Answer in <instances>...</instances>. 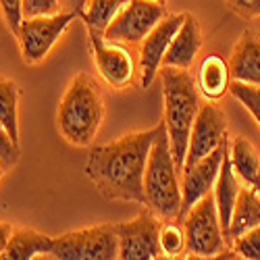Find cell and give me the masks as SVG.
I'll use <instances>...</instances> for the list:
<instances>
[{
  "instance_id": "19",
  "label": "cell",
  "mask_w": 260,
  "mask_h": 260,
  "mask_svg": "<svg viewBox=\"0 0 260 260\" xmlns=\"http://www.w3.org/2000/svg\"><path fill=\"white\" fill-rule=\"evenodd\" d=\"M254 227H260V193L252 185H246L240 189V196H237L233 206L227 244H231V240H235V237H240L242 233Z\"/></svg>"
},
{
  "instance_id": "2",
  "label": "cell",
  "mask_w": 260,
  "mask_h": 260,
  "mask_svg": "<svg viewBox=\"0 0 260 260\" xmlns=\"http://www.w3.org/2000/svg\"><path fill=\"white\" fill-rule=\"evenodd\" d=\"M160 81H162V98H165V127L169 134L171 152L175 158L177 171H183L187 144L193 121L200 111V94L196 79L189 69L177 67H160Z\"/></svg>"
},
{
  "instance_id": "12",
  "label": "cell",
  "mask_w": 260,
  "mask_h": 260,
  "mask_svg": "<svg viewBox=\"0 0 260 260\" xmlns=\"http://www.w3.org/2000/svg\"><path fill=\"white\" fill-rule=\"evenodd\" d=\"M227 117L212 100L208 104H202L198 117L193 121L191 134H189V144H187V154H185V165L189 167L193 162H198L200 158L208 156L212 150L219 148L227 140Z\"/></svg>"
},
{
  "instance_id": "14",
  "label": "cell",
  "mask_w": 260,
  "mask_h": 260,
  "mask_svg": "<svg viewBox=\"0 0 260 260\" xmlns=\"http://www.w3.org/2000/svg\"><path fill=\"white\" fill-rule=\"evenodd\" d=\"M233 81H244L260 85V31L254 27L244 29L235 42L231 56L227 60Z\"/></svg>"
},
{
  "instance_id": "11",
  "label": "cell",
  "mask_w": 260,
  "mask_h": 260,
  "mask_svg": "<svg viewBox=\"0 0 260 260\" xmlns=\"http://www.w3.org/2000/svg\"><path fill=\"white\" fill-rule=\"evenodd\" d=\"M229 148V140H225L216 150L204 158H200L198 162H193L189 167H183L181 171V214L179 221L187 214V210L198 204L204 196L214 189L216 177H219V171L223 165V156L225 150Z\"/></svg>"
},
{
  "instance_id": "29",
  "label": "cell",
  "mask_w": 260,
  "mask_h": 260,
  "mask_svg": "<svg viewBox=\"0 0 260 260\" xmlns=\"http://www.w3.org/2000/svg\"><path fill=\"white\" fill-rule=\"evenodd\" d=\"M227 7L242 19H260V0H225Z\"/></svg>"
},
{
  "instance_id": "30",
  "label": "cell",
  "mask_w": 260,
  "mask_h": 260,
  "mask_svg": "<svg viewBox=\"0 0 260 260\" xmlns=\"http://www.w3.org/2000/svg\"><path fill=\"white\" fill-rule=\"evenodd\" d=\"M85 3H88V0H60V9L69 11V13H75L79 17L83 13V9H85Z\"/></svg>"
},
{
  "instance_id": "26",
  "label": "cell",
  "mask_w": 260,
  "mask_h": 260,
  "mask_svg": "<svg viewBox=\"0 0 260 260\" xmlns=\"http://www.w3.org/2000/svg\"><path fill=\"white\" fill-rule=\"evenodd\" d=\"M19 156H21L19 144L13 142V138L7 134V129L0 125V162H3L5 171L15 169L19 162Z\"/></svg>"
},
{
  "instance_id": "28",
  "label": "cell",
  "mask_w": 260,
  "mask_h": 260,
  "mask_svg": "<svg viewBox=\"0 0 260 260\" xmlns=\"http://www.w3.org/2000/svg\"><path fill=\"white\" fill-rule=\"evenodd\" d=\"M60 0H23V17H40L58 13Z\"/></svg>"
},
{
  "instance_id": "33",
  "label": "cell",
  "mask_w": 260,
  "mask_h": 260,
  "mask_svg": "<svg viewBox=\"0 0 260 260\" xmlns=\"http://www.w3.org/2000/svg\"><path fill=\"white\" fill-rule=\"evenodd\" d=\"M3 173H7V171H5V167H3V162H0V179H3Z\"/></svg>"
},
{
  "instance_id": "4",
  "label": "cell",
  "mask_w": 260,
  "mask_h": 260,
  "mask_svg": "<svg viewBox=\"0 0 260 260\" xmlns=\"http://www.w3.org/2000/svg\"><path fill=\"white\" fill-rule=\"evenodd\" d=\"M144 204L162 221L179 219L181 214V181L169 144L165 121L150 148L144 173Z\"/></svg>"
},
{
  "instance_id": "3",
  "label": "cell",
  "mask_w": 260,
  "mask_h": 260,
  "mask_svg": "<svg viewBox=\"0 0 260 260\" xmlns=\"http://www.w3.org/2000/svg\"><path fill=\"white\" fill-rule=\"evenodd\" d=\"M104 119V98L98 81L90 73H77L58 104L56 125L69 144L83 148L92 146Z\"/></svg>"
},
{
  "instance_id": "5",
  "label": "cell",
  "mask_w": 260,
  "mask_h": 260,
  "mask_svg": "<svg viewBox=\"0 0 260 260\" xmlns=\"http://www.w3.org/2000/svg\"><path fill=\"white\" fill-rule=\"evenodd\" d=\"M181 223L185 229L187 254L198 258H216L229 248L212 193L204 196L198 204H193L181 219Z\"/></svg>"
},
{
  "instance_id": "27",
  "label": "cell",
  "mask_w": 260,
  "mask_h": 260,
  "mask_svg": "<svg viewBox=\"0 0 260 260\" xmlns=\"http://www.w3.org/2000/svg\"><path fill=\"white\" fill-rule=\"evenodd\" d=\"M0 13H3V19L7 27L17 34L21 23H23V0H0Z\"/></svg>"
},
{
  "instance_id": "22",
  "label": "cell",
  "mask_w": 260,
  "mask_h": 260,
  "mask_svg": "<svg viewBox=\"0 0 260 260\" xmlns=\"http://www.w3.org/2000/svg\"><path fill=\"white\" fill-rule=\"evenodd\" d=\"M0 125L19 144V88L13 79L0 77Z\"/></svg>"
},
{
  "instance_id": "25",
  "label": "cell",
  "mask_w": 260,
  "mask_h": 260,
  "mask_svg": "<svg viewBox=\"0 0 260 260\" xmlns=\"http://www.w3.org/2000/svg\"><path fill=\"white\" fill-rule=\"evenodd\" d=\"M231 250L240 258L260 260V227H254V229L242 233L240 237L231 240Z\"/></svg>"
},
{
  "instance_id": "16",
  "label": "cell",
  "mask_w": 260,
  "mask_h": 260,
  "mask_svg": "<svg viewBox=\"0 0 260 260\" xmlns=\"http://www.w3.org/2000/svg\"><path fill=\"white\" fill-rule=\"evenodd\" d=\"M240 177L231 165V156H229V148L225 150V156H223V165L219 171V177H216L214 183V202H216V210H219V219L223 225V233H225V240H227V233H229V225H231V214H233V206L235 200L240 196Z\"/></svg>"
},
{
  "instance_id": "23",
  "label": "cell",
  "mask_w": 260,
  "mask_h": 260,
  "mask_svg": "<svg viewBox=\"0 0 260 260\" xmlns=\"http://www.w3.org/2000/svg\"><path fill=\"white\" fill-rule=\"evenodd\" d=\"M160 254L165 258H175L185 250V229L179 219H169L160 225Z\"/></svg>"
},
{
  "instance_id": "32",
  "label": "cell",
  "mask_w": 260,
  "mask_h": 260,
  "mask_svg": "<svg viewBox=\"0 0 260 260\" xmlns=\"http://www.w3.org/2000/svg\"><path fill=\"white\" fill-rule=\"evenodd\" d=\"M252 187L260 193V171H258V175H256V179H254V183H252Z\"/></svg>"
},
{
  "instance_id": "20",
  "label": "cell",
  "mask_w": 260,
  "mask_h": 260,
  "mask_svg": "<svg viewBox=\"0 0 260 260\" xmlns=\"http://www.w3.org/2000/svg\"><path fill=\"white\" fill-rule=\"evenodd\" d=\"M229 156L231 165L237 173L242 183L252 185L258 171H260V152L254 148V144L246 138H235L229 142Z\"/></svg>"
},
{
  "instance_id": "9",
  "label": "cell",
  "mask_w": 260,
  "mask_h": 260,
  "mask_svg": "<svg viewBox=\"0 0 260 260\" xmlns=\"http://www.w3.org/2000/svg\"><path fill=\"white\" fill-rule=\"evenodd\" d=\"M160 216L148 206L140 210L136 219L117 223L115 231L119 237V258L123 260H156L160 258Z\"/></svg>"
},
{
  "instance_id": "21",
  "label": "cell",
  "mask_w": 260,
  "mask_h": 260,
  "mask_svg": "<svg viewBox=\"0 0 260 260\" xmlns=\"http://www.w3.org/2000/svg\"><path fill=\"white\" fill-rule=\"evenodd\" d=\"M129 3V0H88L83 13L79 15L88 29H94L98 34H104L106 27L113 23V19L119 15V11Z\"/></svg>"
},
{
  "instance_id": "34",
  "label": "cell",
  "mask_w": 260,
  "mask_h": 260,
  "mask_svg": "<svg viewBox=\"0 0 260 260\" xmlns=\"http://www.w3.org/2000/svg\"><path fill=\"white\" fill-rule=\"evenodd\" d=\"M154 3H160V5H167V0H154Z\"/></svg>"
},
{
  "instance_id": "8",
  "label": "cell",
  "mask_w": 260,
  "mask_h": 260,
  "mask_svg": "<svg viewBox=\"0 0 260 260\" xmlns=\"http://www.w3.org/2000/svg\"><path fill=\"white\" fill-rule=\"evenodd\" d=\"M167 5L154 0H129L102 34L111 42L136 46L167 17Z\"/></svg>"
},
{
  "instance_id": "7",
  "label": "cell",
  "mask_w": 260,
  "mask_h": 260,
  "mask_svg": "<svg viewBox=\"0 0 260 260\" xmlns=\"http://www.w3.org/2000/svg\"><path fill=\"white\" fill-rule=\"evenodd\" d=\"M75 17L77 15L69 11H58L52 15H40V17H25L19 31L15 34L19 40L23 60L29 64L44 60Z\"/></svg>"
},
{
  "instance_id": "13",
  "label": "cell",
  "mask_w": 260,
  "mask_h": 260,
  "mask_svg": "<svg viewBox=\"0 0 260 260\" xmlns=\"http://www.w3.org/2000/svg\"><path fill=\"white\" fill-rule=\"evenodd\" d=\"M185 13L179 15H167L160 23L150 31L140 46V75H142V85L150 88L152 81L156 79L160 67H162V58L171 46V40L175 38L183 23Z\"/></svg>"
},
{
  "instance_id": "10",
  "label": "cell",
  "mask_w": 260,
  "mask_h": 260,
  "mask_svg": "<svg viewBox=\"0 0 260 260\" xmlns=\"http://www.w3.org/2000/svg\"><path fill=\"white\" fill-rule=\"evenodd\" d=\"M88 38L100 77L115 90H123L127 85H132L138 71L134 52L127 48V44L106 40L94 29H88Z\"/></svg>"
},
{
  "instance_id": "1",
  "label": "cell",
  "mask_w": 260,
  "mask_h": 260,
  "mask_svg": "<svg viewBox=\"0 0 260 260\" xmlns=\"http://www.w3.org/2000/svg\"><path fill=\"white\" fill-rule=\"evenodd\" d=\"M158 129L160 123L152 129L127 134L90 150L85 175L104 200L144 204V173Z\"/></svg>"
},
{
  "instance_id": "18",
  "label": "cell",
  "mask_w": 260,
  "mask_h": 260,
  "mask_svg": "<svg viewBox=\"0 0 260 260\" xmlns=\"http://www.w3.org/2000/svg\"><path fill=\"white\" fill-rule=\"evenodd\" d=\"M52 240L54 237L40 233L36 229L29 227H13L11 240L7 244V250L3 254V258L7 260H31L40 254H50L52 248Z\"/></svg>"
},
{
  "instance_id": "31",
  "label": "cell",
  "mask_w": 260,
  "mask_h": 260,
  "mask_svg": "<svg viewBox=\"0 0 260 260\" xmlns=\"http://www.w3.org/2000/svg\"><path fill=\"white\" fill-rule=\"evenodd\" d=\"M11 233H13L11 223L0 221V258H3V254H5V250H7V244H9V240H11Z\"/></svg>"
},
{
  "instance_id": "6",
  "label": "cell",
  "mask_w": 260,
  "mask_h": 260,
  "mask_svg": "<svg viewBox=\"0 0 260 260\" xmlns=\"http://www.w3.org/2000/svg\"><path fill=\"white\" fill-rule=\"evenodd\" d=\"M48 256L56 260H115L119 258L115 225H96L62 233L52 240Z\"/></svg>"
},
{
  "instance_id": "24",
  "label": "cell",
  "mask_w": 260,
  "mask_h": 260,
  "mask_svg": "<svg viewBox=\"0 0 260 260\" xmlns=\"http://www.w3.org/2000/svg\"><path fill=\"white\" fill-rule=\"evenodd\" d=\"M229 94L244 104L246 111L254 117V121L260 127V85L244 83V81H233L229 83Z\"/></svg>"
},
{
  "instance_id": "15",
  "label": "cell",
  "mask_w": 260,
  "mask_h": 260,
  "mask_svg": "<svg viewBox=\"0 0 260 260\" xmlns=\"http://www.w3.org/2000/svg\"><path fill=\"white\" fill-rule=\"evenodd\" d=\"M204 36L200 21L191 13H185L183 23L175 38L171 40V46L162 58V67H177V69H189L193 60H196L198 52L202 50Z\"/></svg>"
},
{
  "instance_id": "17",
  "label": "cell",
  "mask_w": 260,
  "mask_h": 260,
  "mask_svg": "<svg viewBox=\"0 0 260 260\" xmlns=\"http://www.w3.org/2000/svg\"><path fill=\"white\" fill-rule=\"evenodd\" d=\"M229 83H231V73H229V64L219 56V54H208L196 77L198 92L206 100H221L229 92Z\"/></svg>"
}]
</instances>
